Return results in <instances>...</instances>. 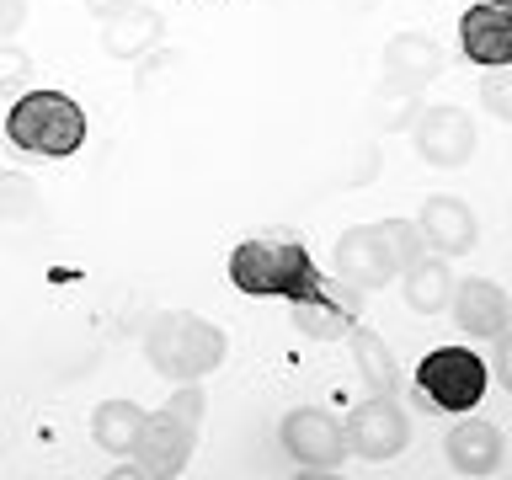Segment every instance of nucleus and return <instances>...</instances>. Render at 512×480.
Returning <instances> with one entry per match:
<instances>
[{"label": "nucleus", "mask_w": 512, "mask_h": 480, "mask_svg": "<svg viewBox=\"0 0 512 480\" xmlns=\"http://www.w3.org/2000/svg\"><path fill=\"white\" fill-rule=\"evenodd\" d=\"M6 139L11 150L38 155V160H70L86 144V107L64 91H22L6 112Z\"/></svg>", "instance_id": "20e7f679"}, {"label": "nucleus", "mask_w": 512, "mask_h": 480, "mask_svg": "<svg viewBox=\"0 0 512 480\" xmlns=\"http://www.w3.org/2000/svg\"><path fill=\"white\" fill-rule=\"evenodd\" d=\"M443 454H448V470H454V475H464V480H486V475L502 470L507 438H502V427L480 422V416H464V422L448 427Z\"/></svg>", "instance_id": "f8f14e48"}, {"label": "nucleus", "mask_w": 512, "mask_h": 480, "mask_svg": "<svg viewBox=\"0 0 512 480\" xmlns=\"http://www.w3.org/2000/svg\"><path fill=\"white\" fill-rule=\"evenodd\" d=\"M480 102H486L491 118L512 123V64H496V70L480 80Z\"/></svg>", "instance_id": "5701e85b"}, {"label": "nucleus", "mask_w": 512, "mask_h": 480, "mask_svg": "<svg viewBox=\"0 0 512 480\" xmlns=\"http://www.w3.org/2000/svg\"><path fill=\"white\" fill-rule=\"evenodd\" d=\"M400 283H406V304L416 315H438V310H448V299H454V267H448V256H438V251H422L416 262L400 272Z\"/></svg>", "instance_id": "dca6fc26"}, {"label": "nucleus", "mask_w": 512, "mask_h": 480, "mask_svg": "<svg viewBox=\"0 0 512 480\" xmlns=\"http://www.w3.org/2000/svg\"><path fill=\"white\" fill-rule=\"evenodd\" d=\"M448 310H454V326L470 336V342H491V336H502V331L512 326L507 294H502L491 278H464V283H454Z\"/></svg>", "instance_id": "4468645a"}, {"label": "nucleus", "mask_w": 512, "mask_h": 480, "mask_svg": "<svg viewBox=\"0 0 512 480\" xmlns=\"http://www.w3.org/2000/svg\"><path fill=\"white\" fill-rule=\"evenodd\" d=\"M379 230H384V240H390V256H395L400 272H406L416 256L427 251V240H422V230H416V219H384Z\"/></svg>", "instance_id": "4be33fe9"}, {"label": "nucleus", "mask_w": 512, "mask_h": 480, "mask_svg": "<svg viewBox=\"0 0 512 480\" xmlns=\"http://www.w3.org/2000/svg\"><path fill=\"white\" fill-rule=\"evenodd\" d=\"M224 352H230V336H224L214 320H203L192 310H160L150 326H144V358H150V368L171 384L214 374L224 363Z\"/></svg>", "instance_id": "7ed1b4c3"}, {"label": "nucleus", "mask_w": 512, "mask_h": 480, "mask_svg": "<svg viewBox=\"0 0 512 480\" xmlns=\"http://www.w3.org/2000/svg\"><path fill=\"white\" fill-rule=\"evenodd\" d=\"M496 342V358H491V374L502 379V390L512 395V331H502V336H491Z\"/></svg>", "instance_id": "393cba45"}, {"label": "nucleus", "mask_w": 512, "mask_h": 480, "mask_svg": "<svg viewBox=\"0 0 512 480\" xmlns=\"http://www.w3.org/2000/svg\"><path fill=\"white\" fill-rule=\"evenodd\" d=\"M182 70H187V54H176V48H160V54L139 70V91L155 102V96L166 91V86H176V75H182Z\"/></svg>", "instance_id": "412c9836"}, {"label": "nucleus", "mask_w": 512, "mask_h": 480, "mask_svg": "<svg viewBox=\"0 0 512 480\" xmlns=\"http://www.w3.org/2000/svg\"><path fill=\"white\" fill-rule=\"evenodd\" d=\"M336 6H342V11H374L379 0H336Z\"/></svg>", "instance_id": "cd10ccee"}, {"label": "nucleus", "mask_w": 512, "mask_h": 480, "mask_svg": "<svg viewBox=\"0 0 512 480\" xmlns=\"http://www.w3.org/2000/svg\"><path fill=\"white\" fill-rule=\"evenodd\" d=\"M203 390L198 379H187L160 411H144V432H139V448L128 454V464L118 470V480L128 475H155V480H171L187 470L192 448H198V432H203Z\"/></svg>", "instance_id": "f03ea898"}, {"label": "nucleus", "mask_w": 512, "mask_h": 480, "mask_svg": "<svg viewBox=\"0 0 512 480\" xmlns=\"http://www.w3.org/2000/svg\"><path fill=\"white\" fill-rule=\"evenodd\" d=\"M486 379H491V368L480 363L470 347H432L427 358L416 363V390H422L432 406H443V411H454V416L480 406Z\"/></svg>", "instance_id": "39448f33"}, {"label": "nucleus", "mask_w": 512, "mask_h": 480, "mask_svg": "<svg viewBox=\"0 0 512 480\" xmlns=\"http://www.w3.org/2000/svg\"><path fill=\"white\" fill-rule=\"evenodd\" d=\"M358 304H363V294H342V299H326V304H294L288 320H294V331L310 336V342H342V336L358 326Z\"/></svg>", "instance_id": "aec40b11"}, {"label": "nucleus", "mask_w": 512, "mask_h": 480, "mask_svg": "<svg viewBox=\"0 0 512 480\" xmlns=\"http://www.w3.org/2000/svg\"><path fill=\"white\" fill-rule=\"evenodd\" d=\"M22 22H27V0H0V43L11 32H22Z\"/></svg>", "instance_id": "a878e982"}, {"label": "nucleus", "mask_w": 512, "mask_h": 480, "mask_svg": "<svg viewBox=\"0 0 512 480\" xmlns=\"http://www.w3.org/2000/svg\"><path fill=\"white\" fill-rule=\"evenodd\" d=\"M43 235H48V208H43L38 182L22 171H0V246L27 251Z\"/></svg>", "instance_id": "9b49d317"}, {"label": "nucleus", "mask_w": 512, "mask_h": 480, "mask_svg": "<svg viewBox=\"0 0 512 480\" xmlns=\"http://www.w3.org/2000/svg\"><path fill=\"white\" fill-rule=\"evenodd\" d=\"M491 6H512V0H491Z\"/></svg>", "instance_id": "c756f323"}, {"label": "nucleus", "mask_w": 512, "mask_h": 480, "mask_svg": "<svg viewBox=\"0 0 512 480\" xmlns=\"http://www.w3.org/2000/svg\"><path fill=\"white\" fill-rule=\"evenodd\" d=\"M411 144L427 166H464L475 155V123L464 107H416Z\"/></svg>", "instance_id": "6e6552de"}, {"label": "nucleus", "mask_w": 512, "mask_h": 480, "mask_svg": "<svg viewBox=\"0 0 512 480\" xmlns=\"http://www.w3.org/2000/svg\"><path fill=\"white\" fill-rule=\"evenodd\" d=\"M347 454L358 459H400L411 443V411L400 406V395H368L347 416Z\"/></svg>", "instance_id": "423d86ee"}, {"label": "nucleus", "mask_w": 512, "mask_h": 480, "mask_svg": "<svg viewBox=\"0 0 512 480\" xmlns=\"http://www.w3.org/2000/svg\"><path fill=\"white\" fill-rule=\"evenodd\" d=\"M139 432H144V406L139 400H102V406L91 411L96 448H107V454H118V459H128L139 448Z\"/></svg>", "instance_id": "a211bd4d"}, {"label": "nucleus", "mask_w": 512, "mask_h": 480, "mask_svg": "<svg viewBox=\"0 0 512 480\" xmlns=\"http://www.w3.org/2000/svg\"><path fill=\"white\" fill-rule=\"evenodd\" d=\"M27 80H32V54L6 38V43H0V96H6V91H22Z\"/></svg>", "instance_id": "b1692460"}, {"label": "nucleus", "mask_w": 512, "mask_h": 480, "mask_svg": "<svg viewBox=\"0 0 512 480\" xmlns=\"http://www.w3.org/2000/svg\"><path fill=\"white\" fill-rule=\"evenodd\" d=\"M416 230H422V240L438 256H464V251H475V240H480V219L470 214V203H459V198H427L422 214H416Z\"/></svg>", "instance_id": "2eb2a0df"}, {"label": "nucleus", "mask_w": 512, "mask_h": 480, "mask_svg": "<svg viewBox=\"0 0 512 480\" xmlns=\"http://www.w3.org/2000/svg\"><path fill=\"white\" fill-rule=\"evenodd\" d=\"M336 278L363 288V294L400 278V267L390 256V240H384L379 224H352V230H342V240H336Z\"/></svg>", "instance_id": "9d476101"}, {"label": "nucleus", "mask_w": 512, "mask_h": 480, "mask_svg": "<svg viewBox=\"0 0 512 480\" xmlns=\"http://www.w3.org/2000/svg\"><path fill=\"white\" fill-rule=\"evenodd\" d=\"M384 91H406L416 96L422 86H432L443 70H448V54L443 43L432 38V32H395L390 43H384Z\"/></svg>", "instance_id": "1a4fd4ad"}, {"label": "nucleus", "mask_w": 512, "mask_h": 480, "mask_svg": "<svg viewBox=\"0 0 512 480\" xmlns=\"http://www.w3.org/2000/svg\"><path fill=\"white\" fill-rule=\"evenodd\" d=\"M230 283L251 299H288L294 304H326L342 294H363L352 283H326V272L315 267V256L304 251L294 235H251L230 251Z\"/></svg>", "instance_id": "f257e3e1"}, {"label": "nucleus", "mask_w": 512, "mask_h": 480, "mask_svg": "<svg viewBox=\"0 0 512 480\" xmlns=\"http://www.w3.org/2000/svg\"><path fill=\"white\" fill-rule=\"evenodd\" d=\"M347 342H352V363H358L368 395H400V363H395V352L384 347V336L368 331L358 320V326L347 331Z\"/></svg>", "instance_id": "6ab92c4d"}, {"label": "nucleus", "mask_w": 512, "mask_h": 480, "mask_svg": "<svg viewBox=\"0 0 512 480\" xmlns=\"http://www.w3.org/2000/svg\"><path fill=\"white\" fill-rule=\"evenodd\" d=\"M459 48H464L470 64H480V70L512 64V6L475 0V6L459 16Z\"/></svg>", "instance_id": "ddd939ff"}, {"label": "nucleus", "mask_w": 512, "mask_h": 480, "mask_svg": "<svg viewBox=\"0 0 512 480\" xmlns=\"http://www.w3.org/2000/svg\"><path fill=\"white\" fill-rule=\"evenodd\" d=\"M123 6H134V0H86V11H91V16H102V22H107L112 11H123Z\"/></svg>", "instance_id": "bb28decb"}, {"label": "nucleus", "mask_w": 512, "mask_h": 480, "mask_svg": "<svg viewBox=\"0 0 512 480\" xmlns=\"http://www.w3.org/2000/svg\"><path fill=\"white\" fill-rule=\"evenodd\" d=\"M160 11L155 6H144V0H134V6H123V11H112L107 22H102V48L112 59H139L144 48H150L160 38Z\"/></svg>", "instance_id": "f3484780"}, {"label": "nucleus", "mask_w": 512, "mask_h": 480, "mask_svg": "<svg viewBox=\"0 0 512 480\" xmlns=\"http://www.w3.org/2000/svg\"><path fill=\"white\" fill-rule=\"evenodd\" d=\"M272 6H294V0H272Z\"/></svg>", "instance_id": "c85d7f7f"}, {"label": "nucleus", "mask_w": 512, "mask_h": 480, "mask_svg": "<svg viewBox=\"0 0 512 480\" xmlns=\"http://www.w3.org/2000/svg\"><path fill=\"white\" fill-rule=\"evenodd\" d=\"M278 438H283V454L294 459L299 470H342V459H347L342 422H336L331 411H320V406L288 411L283 427H278Z\"/></svg>", "instance_id": "0eeeda50"}]
</instances>
